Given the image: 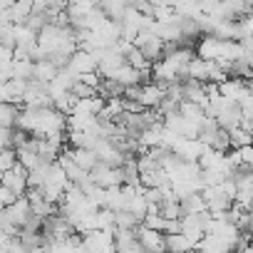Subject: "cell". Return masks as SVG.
Segmentation results:
<instances>
[{"label":"cell","instance_id":"1","mask_svg":"<svg viewBox=\"0 0 253 253\" xmlns=\"http://www.w3.org/2000/svg\"><path fill=\"white\" fill-rule=\"evenodd\" d=\"M75 164H77L82 171L92 174V171L97 169V164H99V157H97V152H92V149H75Z\"/></svg>","mask_w":253,"mask_h":253},{"label":"cell","instance_id":"3","mask_svg":"<svg viewBox=\"0 0 253 253\" xmlns=\"http://www.w3.org/2000/svg\"><path fill=\"white\" fill-rule=\"evenodd\" d=\"M144 228H152V231H159V233H164L167 231V218L162 216V213H149L147 218H144V223H142Z\"/></svg>","mask_w":253,"mask_h":253},{"label":"cell","instance_id":"2","mask_svg":"<svg viewBox=\"0 0 253 253\" xmlns=\"http://www.w3.org/2000/svg\"><path fill=\"white\" fill-rule=\"evenodd\" d=\"M246 147H253V137H251L248 132H243V129L231 132V149L241 152V149H246Z\"/></svg>","mask_w":253,"mask_h":253}]
</instances>
